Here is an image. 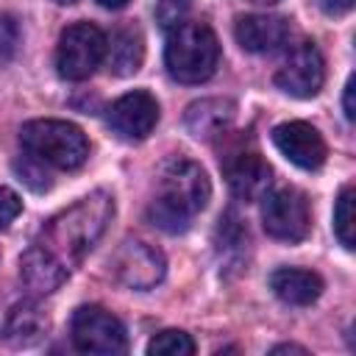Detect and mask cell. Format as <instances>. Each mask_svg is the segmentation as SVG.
Segmentation results:
<instances>
[{"mask_svg": "<svg viewBox=\"0 0 356 356\" xmlns=\"http://www.w3.org/2000/svg\"><path fill=\"white\" fill-rule=\"evenodd\" d=\"M320 3H323V8L328 14H345L353 6V0H320Z\"/></svg>", "mask_w": 356, "mask_h": 356, "instance_id": "obj_24", "label": "cell"}, {"mask_svg": "<svg viewBox=\"0 0 356 356\" xmlns=\"http://www.w3.org/2000/svg\"><path fill=\"white\" fill-rule=\"evenodd\" d=\"M156 122H159V103L145 89H134V92L117 97L108 108L111 131L122 139H131V142H139V139L150 136Z\"/></svg>", "mask_w": 356, "mask_h": 356, "instance_id": "obj_11", "label": "cell"}, {"mask_svg": "<svg viewBox=\"0 0 356 356\" xmlns=\"http://www.w3.org/2000/svg\"><path fill=\"white\" fill-rule=\"evenodd\" d=\"M14 170L19 172V181H25V184H28L31 189H36V192H42V189L50 186V178H47V172H44V164H42L39 159H33L31 153L22 156V159H17V161H14Z\"/></svg>", "mask_w": 356, "mask_h": 356, "instance_id": "obj_20", "label": "cell"}, {"mask_svg": "<svg viewBox=\"0 0 356 356\" xmlns=\"http://www.w3.org/2000/svg\"><path fill=\"white\" fill-rule=\"evenodd\" d=\"M234 36L248 53H275L289 39V22L278 14H245L234 25Z\"/></svg>", "mask_w": 356, "mask_h": 356, "instance_id": "obj_13", "label": "cell"}, {"mask_svg": "<svg viewBox=\"0 0 356 356\" xmlns=\"http://www.w3.org/2000/svg\"><path fill=\"white\" fill-rule=\"evenodd\" d=\"M353 200H356V192L353 186L348 184L339 197H337V206H334V234L339 239V245L345 250H353L356 248V222H353Z\"/></svg>", "mask_w": 356, "mask_h": 356, "instance_id": "obj_18", "label": "cell"}, {"mask_svg": "<svg viewBox=\"0 0 356 356\" xmlns=\"http://www.w3.org/2000/svg\"><path fill=\"white\" fill-rule=\"evenodd\" d=\"M111 273L128 289H150L164 278L167 261H164V253L159 248L139 242V239H128L114 253Z\"/></svg>", "mask_w": 356, "mask_h": 356, "instance_id": "obj_8", "label": "cell"}, {"mask_svg": "<svg viewBox=\"0 0 356 356\" xmlns=\"http://www.w3.org/2000/svg\"><path fill=\"white\" fill-rule=\"evenodd\" d=\"M270 289L289 306H312L323 295V278L303 267H278L270 275Z\"/></svg>", "mask_w": 356, "mask_h": 356, "instance_id": "obj_15", "label": "cell"}, {"mask_svg": "<svg viewBox=\"0 0 356 356\" xmlns=\"http://www.w3.org/2000/svg\"><path fill=\"white\" fill-rule=\"evenodd\" d=\"M234 117H236V106L231 100L206 97V100H197L186 108L184 122L195 139H214L231 128Z\"/></svg>", "mask_w": 356, "mask_h": 356, "instance_id": "obj_14", "label": "cell"}, {"mask_svg": "<svg viewBox=\"0 0 356 356\" xmlns=\"http://www.w3.org/2000/svg\"><path fill=\"white\" fill-rule=\"evenodd\" d=\"M222 172H225L231 192L242 200L264 197L273 184V170L256 150H239V153L228 156L222 164Z\"/></svg>", "mask_w": 356, "mask_h": 356, "instance_id": "obj_12", "label": "cell"}, {"mask_svg": "<svg viewBox=\"0 0 356 356\" xmlns=\"http://www.w3.org/2000/svg\"><path fill=\"white\" fill-rule=\"evenodd\" d=\"M19 145L42 164L78 170L89 159L86 134L67 120H31L19 128Z\"/></svg>", "mask_w": 356, "mask_h": 356, "instance_id": "obj_4", "label": "cell"}, {"mask_svg": "<svg viewBox=\"0 0 356 356\" xmlns=\"http://www.w3.org/2000/svg\"><path fill=\"white\" fill-rule=\"evenodd\" d=\"M103 8H122V6H128V0H97Z\"/></svg>", "mask_w": 356, "mask_h": 356, "instance_id": "obj_26", "label": "cell"}, {"mask_svg": "<svg viewBox=\"0 0 356 356\" xmlns=\"http://www.w3.org/2000/svg\"><path fill=\"white\" fill-rule=\"evenodd\" d=\"M22 211V200L14 189L8 186H0V231H6Z\"/></svg>", "mask_w": 356, "mask_h": 356, "instance_id": "obj_21", "label": "cell"}, {"mask_svg": "<svg viewBox=\"0 0 356 356\" xmlns=\"http://www.w3.org/2000/svg\"><path fill=\"white\" fill-rule=\"evenodd\" d=\"M167 72L178 83H203L220 64V42L206 22L172 25L164 47Z\"/></svg>", "mask_w": 356, "mask_h": 356, "instance_id": "obj_3", "label": "cell"}, {"mask_svg": "<svg viewBox=\"0 0 356 356\" xmlns=\"http://www.w3.org/2000/svg\"><path fill=\"white\" fill-rule=\"evenodd\" d=\"M270 353H303V356H306L309 350H306V348H300V345H292V342H286V345H275Z\"/></svg>", "mask_w": 356, "mask_h": 356, "instance_id": "obj_25", "label": "cell"}, {"mask_svg": "<svg viewBox=\"0 0 356 356\" xmlns=\"http://www.w3.org/2000/svg\"><path fill=\"white\" fill-rule=\"evenodd\" d=\"M261 225L278 242H303L312 228L309 200L295 186H281L261 197Z\"/></svg>", "mask_w": 356, "mask_h": 356, "instance_id": "obj_6", "label": "cell"}, {"mask_svg": "<svg viewBox=\"0 0 356 356\" xmlns=\"http://www.w3.org/2000/svg\"><path fill=\"white\" fill-rule=\"evenodd\" d=\"M147 353L150 356H192L195 353V342L186 331L178 328H167L161 334H156L147 342Z\"/></svg>", "mask_w": 356, "mask_h": 356, "instance_id": "obj_19", "label": "cell"}, {"mask_svg": "<svg viewBox=\"0 0 356 356\" xmlns=\"http://www.w3.org/2000/svg\"><path fill=\"white\" fill-rule=\"evenodd\" d=\"M253 3H261V6H273V3H278V0H253Z\"/></svg>", "mask_w": 356, "mask_h": 356, "instance_id": "obj_28", "label": "cell"}, {"mask_svg": "<svg viewBox=\"0 0 356 356\" xmlns=\"http://www.w3.org/2000/svg\"><path fill=\"white\" fill-rule=\"evenodd\" d=\"M273 145L284 159H289L300 170H320L328 147L320 136V131L303 120H289L273 128Z\"/></svg>", "mask_w": 356, "mask_h": 356, "instance_id": "obj_10", "label": "cell"}, {"mask_svg": "<svg viewBox=\"0 0 356 356\" xmlns=\"http://www.w3.org/2000/svg\"><path fill=\"white\" fill-rule=\"evenodd\" d=\"M53 3H58V6H72V3H78V0H53Z\"/></svg>", "mask_w": 356, "mask_h": 356, "instance_id": "obj_27", "label": "cell"}, {"mask_svg": "<svg viewBox=\"0 0 356 356\" xmlns=\"http://www.w3.org/2000/svg\"><path fill=\"white\" fill-rule=\"evenodd\" d=\"M106 56V33L92 22H72L61 31L56 47L58 75L67 81L89 78Z\"/></svg>", "mask_w": 356, "mask_h": 356, "instance_id": "obj_5", "label": "cell"}, {"mask_svg": "<svg viewBox=\"0 0 356 356\" xmlns=\"http://www.w3.org/2000/svg\"><path fill=\"white\" fill-rule=\"evenodd\" d=\"M111 217L114 197L106 189H95L92 195L47 220L31 248L19 256L22 284L36 295L56 292L106 234Z\"/></svg>", "mask_w": 356, "mask_h": 356, "instance_id": "obj_1", "label": "cell"}, {"mask_svg": "<svg viewBox=\"0 0 356 356\" xmlns=\"http://www.w3.org/2000/svg\"><path fill=\"white\" fill-rule=\"evenodd\" d=\"M50 328V320L47 314L33 303V300H22V303H14L11 312L6 314V325H3V337L11 342V345H36Z\"/></svg>", "mask_w": 356, "mask_h": 356, "instance_id": "obj_16", "label": "cell"}, {"mask_svg": "<svg viewBox=\"0 0 356 356\" xmlns=\"http://www.w3.org/2000/svg\"><path fill=\"white\" fill-rule=\"evenodd\" d=\"M209 197L211 184L203 167L197 161L175 156L159 170L156 197L147 206V220L167 234H181L189 228L192 217L206 209Z\"/></svg>", "mask_w": 356, "mask_h": 356, "instance_id": "obj_2", "label": "cell"}, {"mask_svg": "<svg viewBox=\"0 0 356 356\" xmlns=\"http://www.w3.org/2000/svg\"><path fill=\"white\" fill-rule=\"evenodd\" d=\"M353 89H356V81L353 78H348V83H345V117L353 122V117H356V106H353Z\"/></svg>", "mask_w": 356, "mask_h": 356, "instance_id": "obj_23", "label": "cell"}, {"mask_svg": "<svg viewBox=\"0 0 356 356\" xmlns=\"http://www.w3.org/2000/svg\"><path fill=\"white\" fill-rule=\"evenodd\" d=\"M108 61V70L120 78H128L134 75L139 67H142V58H145V42H142V33L136 28H117L111 33V42L106 39V56Z\"/></svg>", "mask_w": 356, "mask_h": 356, "instance_id": "obj_17", "label": "cell"}, {"mask_svg": "<svg viewBox=\"0 0 356 356\" xmlns=\"http://www.w3.org/2000/svg\"><path fill=\"white\" fill-rule=\"evenodd\" d=\"M323 81H325V61L312 42L298 44L275 72L278 89L298 100L314 97L323 89Z\"/></svg>", "mask_w": 356, "mask_h": 356, "instance_id": "obj_9", "label": "cell"}, {"mask_svg": "<svg viewBox=\"0 0 356 356\" xmlns=\"http://www.w3.org/2000/svg\"><path fill=\"white\" fill-rule=\"evenodd\" d=\"M17 42H19L17 22H14L11 17H0V61H6V58L14 56Z\"/></svg>", "mask_w": 356, "mask_h": 356, "instance_id": "obj_22", "label": "cell"}, {"mask_svg": "<svg viewBox=\"0 0 356 356\" xmlns=\"http://www.w3.org/2000/svg\"><path fill=\"white\" fill-rule=\"evenodd\" d=\"M70 331H72V342L81 353L111 356V353H122L128 348L125 325L103 306H81L72 314Z\"/></svg>", "mask_w": 356, "mask_h": 356, "instance_id": "obj_7", "label": "cell"}]
</instances>
